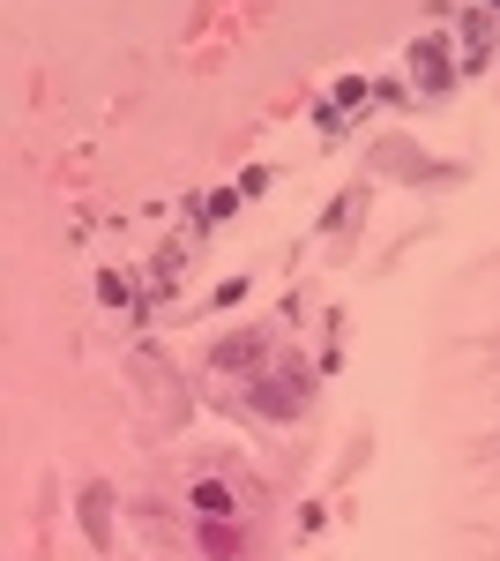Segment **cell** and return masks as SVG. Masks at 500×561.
Returning a JSON list of instances; mask_svg holds the SVG:
<instances>
[{"instance_id": "cell-1", "label": "cell", "mask_w": 500, "mask_h": 561, "mask_svg": "<svg viewBox=\"0 0 500 561\" xmlns=\"http://www.w3.org/2000/svg\"><path fill=\"white\" fill-rule=\"evenodd\" d=\"M202 547L217 561H232V554H240V531H232V524H217V531H202Z\"/></svg>"}, {"instance_id": "cell-2", "label": "cell", "mask_w": 500, "mask_h": 561, "mask_svg": "<svg viewBox=\"0 0 500 561\" xmlns=\"http://www.w3.org/2000/svg\"><path fill=\"white\" fill-rule=\"evenodd\" d=\"M195 510H202V517H209V510L224 517V510H232V494H224V486H209V479H202V486H195Z\"/></svg>"}, {"instance_id": "cell-3", "label": "cell", "mask_w": 500, "mask_h": 561, "mask_svg": "<svg viewBox=\"0 0 500 561\" xmlns=\"http://www.w3.org/2000/svg\"><path fill=\"white\" fill-rule=\"evenodd\" d=\"M254 352H261V345H254V337H232V345L217 352V367H240V359H254Z\"/></svg>"}]
</instances>
